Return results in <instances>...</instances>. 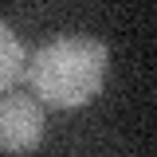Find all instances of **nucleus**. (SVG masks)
I'll return each instance as SVG.
<instances>
[{"instance_id":"2","label":"nucleus","mask_w":157,"mask_h":157,"mask_svg":"<svg viewBox=\"0 0 157 157\" xmlns=\"http://www.w3.org/2000/svg\"><path fill=\"white\" fill-rule=\"evenodd\" d=\"M47 118L32 94H0V149L4 153H28L43 141Z\"/></svg>"},{"instance_id":"1","label":"nucleus","mask_w":157,"mask_h":157,"mask_svg":"<svg viewBox=\"0 0 157 157\" xmlns=\"http://www.w3.org/2000/svg\"><path fill=\"white\" fill-rule=\"evenodd\" d=\"M106 71H110V47L102 39L67 36L55 43H43L28 59L24 78H28L36 102L75 110V106H86L102 94Z\"/></svg>"},{"instance_id":"3","label":"nucleus","mask_w":157,"mask_h":157,"mask_svg":"<svg viewBox=\"0 0 157 157\" xmlns=\"http://www.w3.org/2000/svg\"><path fill=\"white\" fill-rule=\"evenodd\" d=\"M24 67H28L24 43H20L16 32L0 20V94H4V90H12L20 78H24Z\"/></svg>"}]
</instances>
